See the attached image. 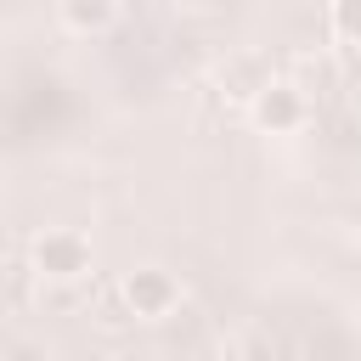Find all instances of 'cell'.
I'll list each match as a JSON object with an SVG mask.
<instances>
[{
    "instance_id": "cell-6",
    "label": "cell",
    "mask_w": 361,
    "mask_h": 361,
    "mask_svg": "<svg viewBox=\"0 0 361 361\" xmlns=\"http://www.w3.org/2000/svg\"><path fill=\"white\" fill-rule=\"evenodd\" d=\"M350 107H355V118H361V90H355V96H350Z\"/></svg>"
},
{
    "instance_id": "cell-2",
    "label": "cell",
    "mask_w": 361,
    "mask_h": 361,
    "mask_svg": "<svg viewBox=\"0 0 361 361\" xmlns=\"http://www.w3.org/2000/svg\"><path fill=\"white\" fill-rule=\"evenodd\" d=\"M248 113H254V124H259L265 135H293L310 107H305V90H299L293 79H265V85L254 90Z\"/></svg>"
},
{
    "instance_id": "cell-5",
    "label": "cell",
    "mask_w": 361,
    "mask_h": 361,
    "mask_svg": "<svg viewBox=\"0 0 361 361\" xmlns=\"http://www.w3.org/2000/svg\"><path fill=\"white\" fill-rule=\"evenodd\" d=\"M327 23H333V39H344V45H361V0H333Z\"/></svg>"
},
{
    "instance_id": "cell-3",
    "label": "cell",
    "mask_w": 361,
    "mask_h": 361,
    "mask_svg": "<svg viewBox=\"0 0 361 361\" xmlns=\"http://www.w3.org/2000/svg\"><path fill=\"white\" fill-rule=\"evenodd\" d=\"M124 305H130V316H141V322H164V316L180 305V282H175L164 265H135V271L124 276Z\"/></svg>"
},
{
    "instance_id": "cell-4",
    "label": "cell",
    "mask_w": 361,
    "mask_h": 361,
    "mask_svg": "<svg viewBox=\"0 0 361 361\" xmlns=\"http://www.w3.org/2000/svg\"><path fill=\"white\" fill-rule=\"evenodd\" d=\"M62 17H68V28H79V34H102V28L118 17V0H62Z\"/></svg>"
},
{
    "instance_id": "cell-1",
    "label": "cell",
    "mask_w": 361,
    "mask_h": 361,
    "mask_svg": "<svg viewBox=\"0 0 361 361\" xmlns=\"http://www.w3.org/2000/svg\"><path fill=\"white\" fill-rule=\"evenodd\" d=\"M34 271L45 282H85L90 276V243L79 231H68V226L39 231L34 237Z\"/></svg>"
}]
</instances>
